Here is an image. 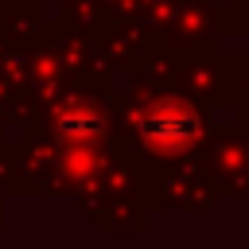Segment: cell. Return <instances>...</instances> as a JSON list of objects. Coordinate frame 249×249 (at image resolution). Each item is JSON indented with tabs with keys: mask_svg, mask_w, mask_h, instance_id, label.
Returning <instances> with one entry per match:
<instances>
[{
	"mask_svg": "<svg viewBox=\"0 0 249 249\" xmlns=\"http://www.w3.org/2000/svg\"><path fill=\"white\" fill-rule=\"evenodd\" d=\"M140 132H144V140H148L152 148H160V152H179V148H187V144L198 136V124H195V117H191L183 105L163 101V105H156V109L144 113Z\"/></svg>",
	"mask_w": 249,
	"mask_h": 249,
	"instance_id": "1",
	"label": "cell"
}]
</instances>
